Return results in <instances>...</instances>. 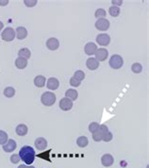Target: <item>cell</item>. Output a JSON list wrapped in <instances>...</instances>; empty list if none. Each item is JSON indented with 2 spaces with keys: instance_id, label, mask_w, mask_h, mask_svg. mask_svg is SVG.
Listing matches in <instances>:
<instances>
[{
  "instance_id": "obj_15",
  "label": "cell",
  "mask_w": 149,
  "mask_h": 168,
  "mask_svg": "<svg viewBox=\"0 0 149 168\" xmlns=\"http://www.w3.org/2000/svg\"><path fill=\"white\" fill-rule=\"evenodd\" d=\"M86 66L89 70H96L99 67V61L95 58H89L86 61Z\"/></svg>"
},
{
  "instance_id": "obj_39",
  "label": "cell",
  "mask_w": 149,
  "mask_h": 168,
  "mask_svg": "<svg viewBox=\"0 0 149 168\" xmlns=\"http://www.w3.org/2000/svg\"><path fill=\"white\" fill-rule=\"evenodd\" d=\"M3 28H4V24H3L1 21H0V31H1V30H2Z\"/></svg>"
},
{
  "instance_id": "obj_24",
  "label": "cell",
  "mask_w": 149,
  "mask_h": 168,
  "mask_svg": "<svg viewBox=\"0 0 149 168\" xmlns=\"http://www.w3.org/2000/svg\"><path fill=\"white\" fill-rule=\"evenodd\" d=\"M8 138H9V137H8L7 132L4 131V130L0 129V146H3L4 143H6L7 141L9 140Z\"/></svg>"
},
{
  "instance_id": "obj_37",
  "label": "cell",
  "mask_w": 149,
  "mask_h": 168,
  "mask_svg": "<svg viewBox=\"0 0 149 168\" xmlns=\"http://www.w3.org/2000/svg\"><path fill=\"white\" fill-rule=\"evenodd\" d=\"M9 4V0H0V6H6Z\"/></svg>"
},
{
  "instance_id": "obj_9",
  "label": "cell",
  "mask_w": 149,
  "mask_h": 168,
  "mask_svg": "<svg viewBox=\"0 0 149 168\" xmlns=\"http://www.w3.org/2000/svg\"><path fill=\"white\" fill-rule=\"evenodd\" d=\"M16 142L12 139H10L7 141L6 143L3 145V150L7 153H11V152H13L15 149H16Z\"/></svg>"
},
{
  "instance_id": "obj_18",
  "label": "cell",
  "mask_w": 149,
  "mask_h": 168,
  "mask_svg": "<svg viewBox=\"0 0 149 168\" xmlns=\"http://www.w3.org/2000/svg\"><path fill=\"white\" fill-rule=\"evenodd\" d=\"M28 131H29V129H28V127L25 125V124H19V125L16 127V129H15V132H16V134L19 135V136H25V135H27Z\"/></svg>"
},
{
  "instance_id": "obj_11",
  "label": "cell",
  "mask_w": 149,
  "mask_h": 168,
  "mask_svg": "<svg viewBox=\"0 0 149 168\" xmlns=\"http://www.w3.org/2000/svg\"><path fill=\"white\" fill-rule=\"evenodd\" d=\"M34 145H35V147H36V148H37L38 150L43 151V150H44V149L46 148V147H47V141H46L44 138H43V137H39V138H37V139L35 140Z\"/></svg>"
},
{
  "instance_id": "obj_36",
  "label": "cell",
  "mask_w": 149,
  "mask_h": 168,
  "mask_svg": "<svg viewBox=\"0 0 149 168\" xmlns=\"http://www.w3.org/2000/svg\"><path fill=\"white\" fill-rule=\"evenodd\" d=\"M111 3H112V6L118 7V6H121L123 4V1L122 0H112Z\"/></svg>"
},
{
  "instance_id": "obj_21",
  "label": "cell",
  "mask_w": 149,
  "mask_h": 168,
  "mask_svg": "<svg viewBox=\"0 0 149 168\" xmlns=\"http://www.w3.org/2000/svg\"><path fill=\"white\" fill-rule=\"evenodd\" d=\"M88 143H89V140L86 136H80L77 140V145L79 148H86L88 146Z\"/></svg>"
},
{
  "instance_id": "obj_23",
  "label": "cell",
  "mask_w": 149,
  "mask_h": 168,
  "mask_svg": "<svg viewBox=\"0 0 149 168\" xmlns=\"http://www.w3.org/2000/svg\"><path fill=\"white\" fill-rule=\"evenodd\" d=\"M3 93H4V95L6 98H13L15 95V89L13 87H7V88H5Z\"/></svg>"
},
{
  "instance_id": "obj_22",
  "label": "cell",
  "mask_w": 149,
  "mask_h": 168,
  "mask_svg": "<svg viewBox=\"0 0 149 168\" xmlns=\"http://www.w3.org/2000/svg\"><path fill=\"white\" fill-rule=\"evenodd\" d=\"M18 56L21 57V58H24V59L28 60V59H29L31 57V52H30V50L29 48H22V49L19 50Z\"/></svg>"
},
{
  "instance_id": "obj_27",
  "label": "cell",
  "mask_w": 149,
  "mask_h": 168,
  "mask_svg": "<svg viewBox=\"0 0 149 168\" xmlns=\"http://www.w3.org/2000/svg\"><path fill=\"white\" fill-rule=\"evenodd\" d=\"M74 79H77L78 80L81 81L85 79V74H84V72L81 71V70H78L77 72H74Z\"/></svg>"
},
{
  "instance_id": "obj_25",
  "label": "cell",
  "mask_w": 149,
  "mask_h": 168,
  "mask_svg": "<svg viewBox=\"0 0 149 168\" xmlns=\"http://www.w3.org/2000/svg\"><path fill=\"white\" fill-rule=\"evenodd\" d=\"M109 13L112 17H117L120 14V8L119 7H115V6H111L109 9Z\"/></svg>"
},
{
  "instance_id": "obj_30",
  "label": "cell",
  "mask_w": 149,
  "mask_h": 168,
  "mask_svg": "<svg viewBox=\"0 0 149 168\" xmlns=\"http://www.w3.org/2000/svg\"><path fill=\"white\" fill-rule=\"evenodd\" d=\"M102 138H103V135L99 132L98 130L96 131V132H94V133H93V141H95V142H100V141H102Z\"/></svg>"
},
{
  "instance_id": "obj_2",
  "label": "cell",
  "mask_w": 149,
  "mask_h": 168,
  "mask_svg": "<svg viewBox=\"0 0 149 168\" xmlns=\"http://www.w3.org/2000/svg\"><path fill=\"white\" fill-rule=\"evenodd\" d=\"M42 103L46 107H51L56 102V94L51 92H45L41 97Z\"/></svg>"
},
{
  "instance_id": "obj_19",
  "label": "cell",
  "mask_w": 149,
  "mask_h": 168,
  "mask_svg": "<svg viewBox=\"0 0 149 168\" xmlns=\"http://www.w3.org/2000/svg\"><path fill=\"white\" fill-rule=\"evenodd\" d=\"M27 65H28V60H26V59L18 57L15 60V66L18 69H24V68L27 67Z\"/></svg>"
},
{
  "instance_id": "obj_12",
  "label": "cell",
  "mask_w": 149,
  "mask_h": 168,
  "mask_svg": "<svg viewBox=\"0 0 149 168\" xmlns=\"http://www.w3.org/2000/svg\"><path fill=\"white\" fill-rule=\"evenodd\" d=\"M101 162H102L103 166H105V167H110V166H111V165L113 164L114 159H113V157H112L111 154H105V155H103L102 158H101Z\"/></svg>"
},
{
  "instance_id": "obj_35",
  "label": "cell",
  "mask_w": 149,
  "mask_h": 168,
  "mask_svg": "<svg viewBox=\"0 0 149 168\" xmlns=\"http://www.w3.org/2000/svg\"><path fill=\"white\" fill-rule=\"evenodd\" d=\"M20 157H19V155H17V154H12L11 156V161L12 162V163H14V164H16V163H18L19 161H20Z\"/></svg>"
},
{
  "instance_id": "obj_33",
  "label": "cell",
  "mask_w": 149,
  "mask_h": 168,
  "mask_svg": "<svg viewBox=\"0 0 149 168\" xmlns=\"http://www.w3.org/2000/svg\"><path fill=\"white\" fill-rule=\"evenodd\" d=\"M80 83H81V81L78 80L77 79H74V77L70 79V85L73 86V87H79L80 85Z\"/></svg>"
},
{
  "instance_id": "obj_13",
  "label": "cell",
  "mask_w": 149,
  "mask_h": 168,
  "mask_svg": "<svg viewBox=\"0 0 149 168\" xmlns=\"http://www.w3.org/2000/svg\"><path fill=\"white\" fill-rule=\"evenodd\" d=\"M15 36L18 40H24L28 36V30L24 27H18L15 30Z\"/></svg>"
},
{
  "instance_id": "obj_6",
  "label": "cell",
  "mask_w": 149,
  "mask_h": 168,
  "mask_svg": "<svg viewBox=\"0 0 149 168\" xmlns=\"http://www.w3.org/2000/svg\"><path fill=\"white\" fill-rule=\"evenodd\" d=\"M96 43L101 46H107L111 43V37L107 33H100L96 36Z\"/></svg>"
},
{
  "instance_id": "obj_38",
  "label": "cell",
  "mask_w": 149,
  "mask_h": 168,
  "mask_svg": "<svg viewBox=\"0 0 149 168\" xmlns=\"http://www.w3.org/2000/svg\"><path fill=\"white\" fill-rule=\"evenodd\" d=\"M18 168H35L33 165H25V164H21L18 166Z\"/></svg>"
},
{
  "instance_id": "obj_4",
  "label": "cell",
  "mask_w": 149,
  "mask_h": 168,
  "mask_svg": "<svg viewBox=\"0 0 149 168\" xmlns=\"http://www.w3.org/2000/svg\"><path fill=\"white\" fill-rule=\"evenodd\" d=\"M95 28L99 31H107L110 29V21L106 18L97 19L95 22Z\"/></svg>"
},
{
  "instance_id": "obj_31",
  "label": "cell",
  "mask_w": 149,
  "mask_h": 168,
  "mask_svg": "<svg viewBox=\"0 0 149 168\" xmlns=\"http://www.w3.org/2000/svg\"><path fill=\"white\" fill-rule=\"evenodd\" d=\"M112 138H113V135H112V133H111V131H108L106 134H104V135H103L102 141H104V142L108 143V142H111V141L112 140Z\"/></svg>"
},
{
  "instance_id": "obj_7",
  "label": "cell",
  "mask_w": 149,
  "mask_h": 168,
  "mask_svg": "<svg viewBox=\"0 0 149 168\" xmlns=\"http://www.w3.org/2000/svg\"><path fill=\"white\" fill-rule=\"evenodd\" d=\"M94 56L98 61H104L109 57V51L106 48H97V50L94 53Z\"/></svg>"
},
{
  "instance_id": "obj_34",
  "label": "cell",
  "mask_w": 149,
  "mask_h": 168,
  "mask_svg": "<svg viewBox=\"0 0 149 168\" xmlns=\"http://www.w3.org/2000/svg\"><path fill=\"white\" fill-rule=\"evenodd\" d=\"M98 131L100 132L102 135H104V134H106V133L109 131V128H108L106 125H100V126H99Z\"/></svg>"
},
{
  "instance_id": "obj_1",
  "label": "cell",
  "mask_w": 149,
  "mask_h": 168,
  "mask_svg": "<svg viewBox=\"0 0 149 168\" xmlns=\"http://www.w3.org/2000/svg\"><path fill=\"white\" fill-rule=\"evenodd\" d=\"M19 157L26 164L30 165L35 160V150L29 146H24L19 151Z\"/></svg>"
},
{
  "instance_id": "obj_17",
  "label": "cell",
  "mask_w": 149,
  "mask_h": 168,
  "mask_svg": "<svg viewBox=\"0 0 149 168\" xmlns=\"http://www.w3.org/2000/svg\"><path fill=\"white\" fill-rule=\"evenodd\" d=\"M78 97H79V93L74 89H68L65 93V98H67L71 101L77 100Z\"/></svg>"
},
{
  "instance_id": "obj_8",
  "label": "cell",
  "mask_w": 149,
  "mask_h": 168,
  "mask_svg": "<svg viewBox=\"0 0 149 168\" xmlns=\"http://www.w3.org/2000/svg\"><path fill=\"white\" fill-rule=\"evenodd\" d=\"M59 46H60V42L57 38H49L47 41H46V47L49 49V50H57L59 48Z\"/></svg>"
},
{
  "instance_id": "obj_29",
  "label": "cell",
  "mask_w": 149,
  "mask_h": 168,
  "mask_svg": "<svg viewBox=\"0 0 149 168\" xmlns=\"http://www.w3.org/2000/svg\"><path fill=\"white\" fill-rule=\"evenodd\" d=\"M99 125L98 123H96V122H93V123H91L90 125H89V131L91 132V133H94V132H96L97 130H98V129H99Z\"/></svg>"
},
{
  "instance_id": "obj_10",
  "label": "cell",
  "mask_w": 149,
  "mask_h": 168,
  "mask_svg": "<svg viewBox=\"0 0 149 168\" xmlns=\"http://www.w3.org/2000/svg\"><path fill=\"white\" fill-rule=\"evenodd\" d=\"M60 108L64 111H70L73 108V101H71L67 98H63L60 101Z\"/></svg>"
},
{
  "instance_id": "obj_14",
  "label": "cell",
  "mask_w": 149,
  "mask_h": 168,
  "mask_svg": "<svg viewBox=\"0 0 149 168\" xmlns=\"http://www.w3.org/2000/svg\"><path fill=\"white\" fill-rule=\"evenodd\" d=\"M60 86V81L56 79V78H50L48 79L47 82H46V87L49 90H57Z\"/></svg>"
},
{
  "instance_id": "obj_16",
  "label": "cell",
  "mask_w": 149,
  "mask_h": 168,
  "mask_svg": "<svg viewBox=\"0 0 149 168\" xmlns=\"http://www.w3.org/2000/svg\"><path fill=\"white\" fill-rule=\"evenodd\" d=\"M97 50V46L94 43H86L85 47H84V51L87 55L91 56V55H94L95 51Z\"/></svg>"
},
{
  "instance_id": "obj_26",
  "label": "cell",
  "mask_w": 149,
  "mask_h": 168,
  "mask_svg": "<svg viewBox=\"0 0 149 168\" xmlns=\"http://www.w3.org/2000/svg\"><path fill=\"white\" fill-rule=\"evenodd\" d=\"M131 70H132L133 73H135V74H139V73H141V72L142 71V64H141V63H139V62H135V63H133V64H132V66H131Z\"/></svg>"
},
{
  "instance_id": "obj_5",
  "label": "cell",
  "mask_w": 149,
  "mask_h": 168,
  "mask_svg": "<svg viewBox=\"0 0 149 168\" xmlns=\"http://www.w3.org/2000/svg\"><path fill=\"white\" fill-rule=\"evenodd\" d=\"M1 38L5 42H11L15 38V30L12 28H6L1 33Z\"/></svg>"
},
{
  "instance_id": "obj_32",
  "label": "cell",
  "mask_w": 149,
  "mask_h": 168,
  "mask_svg": "<svg viewBox=\"0 0 149 168\" xmlns=\"http://www.w3.org/2000/svg\"><path fill=\"white\" fill-rule=\"evenodd\" d=\"M37 2H38L37 0H25V1H24L25 5H26L27 7H29V8H31V7L36 6Z\"/></svg>"
},
{
  "instance_id": "obj_20",
  "label": "cell",
  "mask_w": 149,
  "mask_h": 168,
  "mask_svg": "<svg viewBox=\"0 0 149 168\" xmlns=\"http://www.w3.org/2000/svg\"><path fill=\"white\" fill-rule=\"evenodd\" d=\"M45 81H46V79L42 75H39L34 79V84H35V86H37L39 88L43 87L45 85Z\"/></svg>"
},
{
  "instance_id": "obj_3",
  "label": "cell",
  "mask_w": 149,
  "mask_h": 168,
  "mask_svg": "<svg viewBox=\"0 0 149 168\" xmlns=\"http://www.w3.org/2000/svg\"><path fill=\"white\" fill-rule=\"evenodd\" d=\"M109 63H110V66H111L112 69L117 70V69L122 68V66L124 65V60H123V58H122L120 55L115 54V55H112V56H111V58L110 59Z\"/></svg>"
},
{
  "instance_id": "obj_28",
  "label": "cell",
  "mask_w": 149,
  "mask_h": 168,
  "mask_svg": "<svg viewBox=\"0 0 149 168\" xmlns=\"http://www.w3.org/2000/svg\"><path fill=\"white\" fill-rule=\"evenodd\" d=\"M94 16L97 18V19H101V18H104L106 16V11L104 9H98L95 11L94 12Z\"/></svg>"
}]
</instances>
